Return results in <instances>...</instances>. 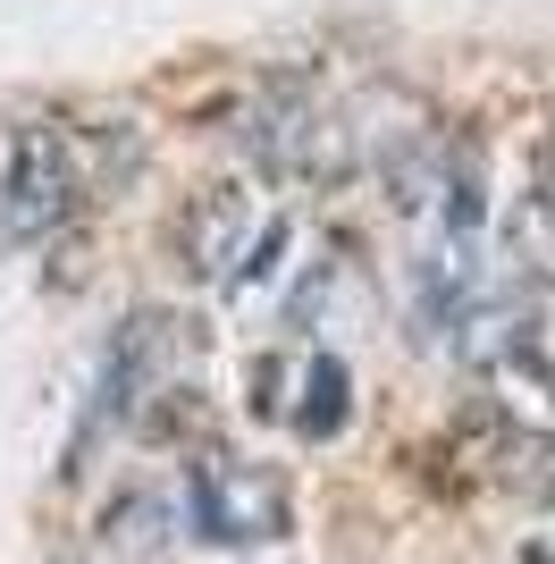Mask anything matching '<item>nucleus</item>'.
Masks as SVG:
<instances>
[{
    "mask_svg": "<svg viewBox=\"0 0 555 564\" xmlns=\"http://www.w3.org/2000/svg\"><path fill=\"white\" fill-rule=\"evenodd\" d=\"M194 354H203V329H194L185 312H161V304L127 312V321L110 329V346H101V371H92L85 422H76V438H68V464H59V471L76 480L101 430H127V422L143 413V404L161 397V388L194 379Z\"/></svg>",
    "mask_w": 555,
    "mask_h": 564,
    "instance_id": "obj_1",
    "label": "nucleus"
},
{
    "mask_svg": "<svg viewBox=\"0 0 555 564\" xmlns=\"http://www.w3.org/2000/svg\"><path fill=\"white\" fill-rule=\"evenodd\" d=\"M185 522L210 547H270L295 531V480L261 455H219L203 447L185 471Z\"/></svg>",
    "mask_w": 555,
    "mask_h": 564,
    "instance_id": "obj_2",
    "label": "nucleus"
},
{
    "mask_svg": "<svg viewBox=\"0 0 555 564\" xmlns=\"http://www.w3.org/2000/svg\"><path fill=\"white\" fill-rule=\"evenodd\" d=\"M76 212H85V177H76L68 127L25 118L9 135V169H0V236L43 253V245L76 236Z\"/></svg>",
    "mask_w": 555,
    "mask_h": 564,
    "instance_id": "obj_3",
    "label": "nucleus"
},
{
    "mask_svg": "<svg viewBox=\"0 0 555 564\" xmlns=\"http://www.w3.org/2000/svg\"><path fill=\"white\" fill-rule=\"evenodd\" d=\"M455 447H463V464L480 471L488 489L522 497V506H547V497H555V438L497 422L488 404H471V413L455 422Z\"/></svg>",
    "mask_w": 555,
    "mask_h": 564,
    "instance_id": "obj_4",
    "label": "nucleus"
},
{
    "mask_svg": "<svg viewBox=\"0 0 555 564\" xmlns=\"http://www.w3.org/2000/svg\"><path fill=\"white\" fill-rule=\"evenodd\" d=\"M253 228H261L253 194L236 186V177H219V186L185 194L177 228H168V253L185 261V279H228L236 261H244V245H253Z\"/></svg>",
    "mask_w": 555,
    "mask_h": 564,
    "instance_id": "obj_5",
    "label": "nucleus"
},
{
    "mask_svg": "<svg viewBox=\"0 0 555 564\" xmlns=\"http://www.w3.org/2000/svg\"><path fill=\"white\" fill-rule=\"evenodd\" d=\"M68 152H76V177H85V203L92 194H127L152 161V127L135 110H92L85 127H68Z\"/></svg>",
    "mask_w": 555,
    "mask_h": 564,
    "instance_id": "obj_6",
    "label": "nucleus"
},
{
    "mask_svg": "<svg viewBox=\"0 0 555 564\" xmlns=\"http://www.w3.org/2000/svg\"><path fill=\"white\" fill-rule=\"evenodd\" d=\"M488 413L513 430H538V438H555V354L538 346V337H522L513 354H497L488 362Z\"/></svg>",
    "mask_w": 555,
    "mask_h": 564,
    "instance_id": "obj_7",
    "label": "nucleus"
},
{
    "mask_svg": "<svg viewBox=\"0 0 555 564\" xmlns=\"http://www.w3.org/2000/svg\"><path fill=\"white\" fill-rule=\"evenodd\" d=\"M168 540H177V506L161 489H118L92 522V540L101 556H135V564H168Z\"/></svg>",
    "mask_w": 555,
    "mask_h": 564,
    "instance_id": "obj_8",
    "label": "nucleus"
},
{
    "mask_svg": "<svg viewBox=\"0 0 555 564\" xmlns=\"http://www.w3.org/2000/svg\"><path fill=\"white\" fill-rule=\"evenodd\" d=\"M286 388H295V404H286L278 422H295L303 438H312V447L346 438V422H353V371L337 362V354H295Z\"/></svg>",
    "mask_w": 555,
    "mask_h": 564,
    "instance_id": "obj_9",
    "label": "nucleus"
},
{
    "mask_svg": "<svg viewBox=\"0 0 555 564\" xmlns=\"http://www.w3.org/2000/svg\"><path fill=\"white\" fill-rule=\"evenodd\" d=\"M505 253H513V279H547L555 286V203L522 194L505 212Z\"/></svg>",
    "mask_w": 555,
    "mask_h": 564,
    "instance_id": "obj_10",
    "label": "nucleus"
},
{
    "mask_svg": "<svg viewBox=\"0 0 555 564\" xmlns=\"http://www.w3.org/2000/svg\"><path fill=\"white\" fill-rule=\"evenodd\" d=\"M538 203H555V127L538 135Z\"/></svg>",
    "mask_w": 555,
    "mask_h": 564,
    "instance_id": "obj_11",
    "label": "nucleus"
},
{
    "mask_svg": "<svg viewBox=\"0 0 555 564\" xmlns=\"http://www.w3.org/2000/svg\"><path fill=\"white\" fill-rule=\"evenodd\" d=\"M76 564H135V556H101V547H85V556H76Z\"/></svg>",
    "mask_w": 555,
    "mask_h": 564,
    "instance_id": "obj_12",
    "label": "nucleus"
}]
</instances>
